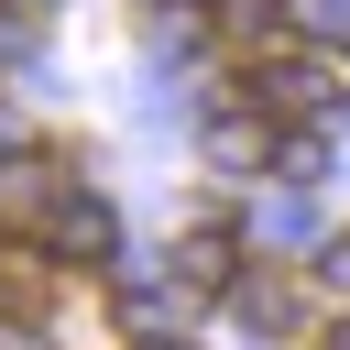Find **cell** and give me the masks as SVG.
I'll use <instances>...</instances> for the list:
<instances>
[{
    "label": "cell",
    "instance_id": "3957f363",
    "mask_svg": "<svg viewBox=\"0 0 350 350\" xmlns=\"http://www.w3.org/2000/svg\"><path fill=\"white\" fill-rule=\"evenodd\" d=\"M328 350H350V328H328Z\"/></svg>",
    "mask_w": 350,
    "mask_h": 350
},
{
    "label": "cell",
    "instance_id": "7a4b0ae2",
    "mask_svg": "<svg viewBox=\"0 0 350 350\" xmlns=\"http://www.w3.org/2000/svg\"><path fill=\"white\" fill-rule=\"evenodd\" d=\"M317 273H328V284L350 295V241H328V262H317Z\"/></svg>",
    "mask_w": 350,
    "mask_h": 350
},
{
    "label": "cell",
    "instance_id": "6da1fadb",
    "mask_svg": "<svg viewBox=\"0 0 350 350\" xmlns=\"http://www.w3.org/2000/svg\"><path fill=\"white\" fill-rule=\"evenodd\" d=\"M175 273H186V284H197V295H230V284H241V241H230V230H219V219H208V230H197V241H186V252H175Z\"/></svg>",
    "mask_w": 350,
    "mask_h": 350
}]
</instances>
